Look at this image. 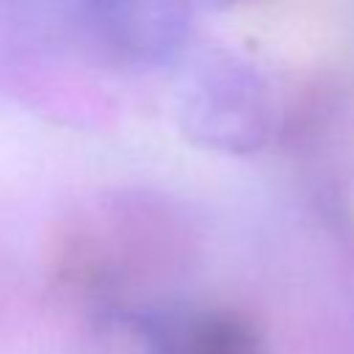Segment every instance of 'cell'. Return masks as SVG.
Masks as SVG:
<instances>
[{
    "label": "cell",
    "instance_id": "obj_1",
    "mask_svg": "<svg viewBox=\"0 0 354 354\" xmlns=\"http://www.w3.org/2000/svg\"><path fill=\"white\" fill-rule=\"evenodd\" d=\"M174 116L183 136L199 149L252 155L277 127V97L268 75L249 55L216 44L183 66L174 86Z\"/></svg>",
    "mask_w": 354,
    "mask_h": 354
},
{
    "label": "cell",
    "instance_id": "obj_2",
    "mask_svg": "<svg viewBox=\"0 0 354 354\" xmlns=\"http://www.w3.org/2000/svg\"><path fill=\"white\" fill-rule=\"evenodd\" d=\"M86 28L102 47L133 64L174 61L191 36L185 0H75Z\"/></svg>",
    "mask_w": 354,
    "mask_h": 354
},
{
    "label": "cell",
    "instance_id": "obj_3",
    "mask_svg": "<svg viewBox=\"0 0 354 354\" xmlns=\"http://www.w3.org/2000/svg\"><path fill=\"white\" fill-rule=\"evenodd\" d=\"M185 354H254L249 329L232 318H213L194 329Z\"/></svg>",
    "mask_w": 354,
    "mask_h": 354
},
{
    "label": "cell",
    "instance_id": "obj_4",
    "mask_svg": "<svg viewBox=\"0 0 354 354\" xmlns=\"http://www.w3.org/2000/svg\"><path fill=\"white\" fill-rule=\"evenodd\" d=\"M191 6V11H224V8H232L243 0H185Z\"/></svg>",
    "mask_w": 354,
    "mask_h": 354
}]
</instances>
